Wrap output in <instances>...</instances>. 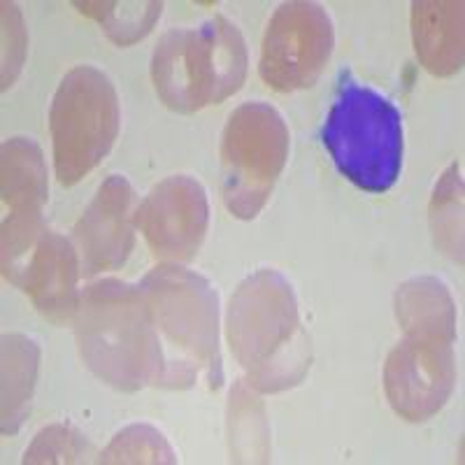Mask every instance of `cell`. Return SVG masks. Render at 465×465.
<instances>
[{
	"label": "cell",
	"instance_id": "cell-1",
	"mask_svg": "<svg viewBox=\"0 0 465 465\" xmlns=\"http://www.w3.org/2000/svg\"><path fill=\"white\" fill-rule=\"evenodd\" d=\"M226 340L244 381L259 393L293 389L312 365L296 291L272 268L256 270L240 282L226 310Z\"/></svg>",
	"mask_w": 465,
	"mask_h": 465
},
{
	"label": "cell",
	"instance_id": "cell-2",
	"mask_svg": "<svg viewBox=\"0 0 465 465\" xmlns=\"http://www.w3.org/2000/svg\"><path fill=\"white\" fill-rule=\"evenodd\" d=\"M74 340L84 365L98 380L124 393L161 386L163 347L140 284L105 277L80 293Z\"/></svg>",
	"mask_w": 465,
	"mask_h": 465
},
{
	"label": "cell",
	"instance_id": "cell-3",
	"mask_svg": "<svg viewBox=\"0 0 465 465\" xmlns=\"http://www.w3.org/2000/svg\"><path fill=\"white\" fill-rule=\"evenodd\" d=\"M153 328L163 347V389L223 381L219 351V296L203 275L182 263H161L143 280Z\"/></svg>",
	"mask_w": 465,
	"mask_h": 465
},
{
	"label": "cell",
	"instance_id": "cell-4",
	"mask_svg": "<svg viewBox=\"0 0 465 465\" xmlns=\"http://www.w3.org/2000/svg\"><path fill=\"white\" fill-rule=\"evenodd\" d=\"M247 65L242 33L217 15L198 26L170 28L161 35L152 56V82L165 107L191 114L238 94Z\"/></svg>",
	"mask_w": 465,
	"mask_h": 465
},
{
	"label": "cell",
	"instance_id": "cell-5",
	"mask_svg": "<svg viewBox=\"0 0 465 465\" xmlns=\"http://www.w3.org/2000/svg\"><path fill=\"white\" fill-rule=\"evenodd\" d=\"M322 140L338 173L361 191L384 193L401 177V110L389 95L356 80L351 70L340 73Z\"/></svg>",
	"mask_w": 465,
	"mask_h": 465
},
{
	"label": "cell",
	"instance_id": "cell-6",
	"mask_svg": "<svg viewBox=\"0 0 465 465\" xmlns=\"http://www.w3.org/2000/svg\"><path fill=\"white\" fill-rule=\"evenodd\" d=\"M122 126L114 84L95 65H77L58 84L49 110L54 170L58 182L73 186L101 165Z\"/></svg>",
	"mask_w": 465,
	"mask_h": 465
},
{
	"label": "cell",
	"instance_id": "cell-7",
	"mask_svg": "<svg viewBox=\"0 0 465 465\" xmlns=\"http://www.w3.org/2000/svg\"><path fill=\"white\" fill-rule=\"evenodd\" d=\"M286 159L289 126L277 107L249 101L231 112L222 135V196L232 217H259Z\"/></svg>",
	"mask_w": 465,
	"mask_h": 465
},
{
	"label": "cell",
	"instance_id": "cell-8",
	"mask_svg": "<svg viewBox=\"0 0 465 465\" xmlns=\"http://www.w3.org/2000/svg\"><path fill=\"white\" fill-rule=\"evenodd\" d=\"M0 261L3 277L22 286L31 256L43 238V212L49 198L47 163L40 144L26 135H16L0 149Z\"/></svg>",
	"mask_w": 465,
	"mask_h": 465
},
{
	"label": "cell",
	"instance_id": "cell-9",
	"mask_svg": "<svg viewBox=\"0 0 465 465\" xmlns=\"http://www.w3.org/2000/svg\"><path fill=\"white\" fill-rule=\"evenodd\" d=\"M335 47L331 15L312 0L277 7L261 45L259 74L270 89L291 94L317 84Z\"/></svg>",
	"mask_w": 465,
	"mask_h": 465
},
{
	"label": "cell",
	"instance_id": "cell-10",
	"mask_svg": "<svg viewBox=\"0 0 465 465\" xmlns=\"http://www.w3.org/2000/svg\"><path fill=\"white\" fill-rule=\"evenodd\" d=\"M207 226V191L189 174H173L152 186L135 212V228L152 254L168 263H189L205 242Z\"/></svg>",
	"mask_w": 465,
	"mask_h": 465
},
{
	"label": "cell",
	"instance_id": "cell-11",
	"mask_svg": "<svg viewBox=\"0 0 465 465\" xmlns=\"http://www.w3.org/2000/svg\"><path fill=\"white\" fill-rule=\"evenodd\" d=\"M456 384L454 342L402 338L384 365V391L396 414L426 421L447 405Z\"/></svg>",
	"mask_w": 465,
	"mask_h": 465
},
{
	"label": "cell",
	"instance_id": "cell-12",
	"mask_svg": "<svg viewBox=\"0 0 465 465\" xmlns=\"http://www.w3.org/2000/svg\"><path fill=\"white\" fill-rule=\"evenodd\" d=\"M138 196L124 174H110L74 223L73 244L84 277L119 270L135 244Z\"/></svg>",
	"mask_w": 465,
	"mask_h": 465
},
{
	"label": "cell",
	"instance_id": "cell-13",
	"mask_svg": "<svg viewBox=\"0 0 465 465\" xmlns=\"http://www.w3.org/2000/svg\"><path fill=\"white\" fill-rule=\"evenodd\" d=\"M80 275V256L74 244L61 232L45 228L19 289L26 291L37 312L47 322L64 326L73 322L77 312Z\"/></svg>",
	"mask_w": 465,
	"mask_h": 465
},
{
	"label": "cell",
	"instance_id": "cell-14",
	"mask_svg": "<svg viewBox=\"0 0 465 465\" xmlns=\"http://www.w3.org/2000/svg\"><path fill=\"white\" fill-rule=\"evenodd\" d=\"M463 15L460 0H417L412 5L414 49L435 77H451L463 68Z\"/></svg>",
	"mask_w": 465,
	"mask_h": 465
},
{
	"label": "cell",
	"instance_id": "cell-15",
	"mask_svg": "<svg viewBox=\"0 0 465 465\" xmlns=\"http://www.w3.org/2000/svg\"><path fill=\"white\" fill-rule=\"evenodd\" d=\"M396 319L407 338L456 342V302L442 280L430 275L402 282L393 298Z\"/></svg>",
	"mask_w": 465,
	"mask_h": 465
},
{
	"label": "cell",
	"instance_id": "cell-16",
	"mask_svg": "<svg viewBox=\"0 0 465 465\" xmlns=\"http://www.w3.org/2000/svg\"><path fill=\"white\" fill-rule=\"evenodd\" d=\"M40 372V344L24 333L3 335V433L15 435L31 412Z\"/></svg>",
	"mask_w": 465,
	"mask_h": 465
},
{
	"label": "cell",
	"instance_id": "cell-17",
	"mask_svg": "<svg viewBox=\"0 0 465 465\" xmlns=\"http://www.w3.org/2000/svg\"><path fill=\"white\" fill-rule=\"evenodd\" d=\"M430 231L435 244L463 263V180L459 163L440 177L430 201Z\"/></svg>",
	"mask_w": 465,
	"mask_h": 465
},
{
	"label": "cell",
	"instance_id": "cell-18",
	"mask_svg": "<svg viewBox=\"0 0 465 465\" xmlns=\"http://www.w3.org/2000/svg\"><path fill=\"white\" fill-rule=\"evenodd\" d=\"M82 15L91 16L101 24L105 35L114 45L138 43L161 19L163 3L149 0V3H74Z\"/></svg>",
	"mask_w": 465,
	"mask_h": 465
},
{
	"label": "cell",
	"instance_id": "cell-19",
	"mask_svg": "<svg viewBox=\"0 0 465 465\" xmlns=\"http://www.w3.org/2000/svg\"><path fill=\"white\" fill-rule=\"evenodd\" d=\"M98 463H177L173 444L149 423H133L112 438Z\"/></svg>",
	"mask_w": 465,
	"mask_h": 465
},
{
	"label": "cell",
	"instance_id": "cell-20",
	"mask_svg": "<svg viewBox=\"0 0 465 465\" xmlns=\"http://www.w3.org/2000/svg\"><path fill=\"white\" fill-rule=\"evenodd\" d=\"M94 444L73 423H52L35 435L24 463H89Z\"/></svg>",
	"mask_w": 465,
	"mask_h": 465
},
{
	"label": "cell",
	"instance_id": "cell-21",
	"mask_svg": "<svg viewBox=\"0 0 465 465\" xmlns=\"http://www.w3.org/2000/svg\"><path fill=\"white\" fill-rule=\"evenodd\" d=\"M28 35L15 3H3V89L12 86L26 58Z\"/></svg>",
	"mask_w": 465,
	"mask_h": 465
}]
</instances>
